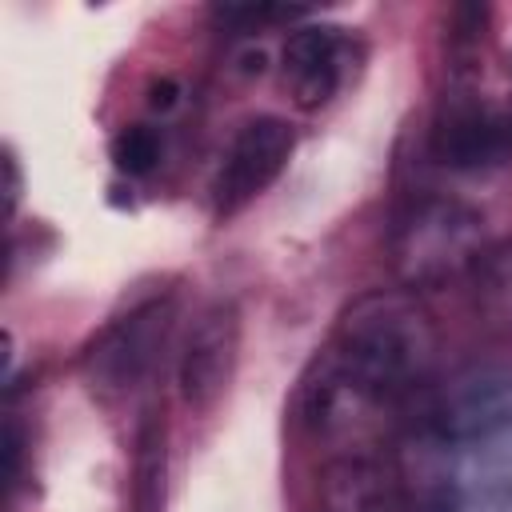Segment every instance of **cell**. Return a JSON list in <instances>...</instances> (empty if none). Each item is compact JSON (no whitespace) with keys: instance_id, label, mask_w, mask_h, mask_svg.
I'll return each instance as SVG.
<instances>
[{"instance_id":"cell-13","label":"cell","mask_w":512,"mask_h":512,"mask_svg":"<svg viewBox=\"0 0 512 512\" xmlns=\"http://www.w3.org/2000/svg\"><path fill=\"white\" fill-rule=\"evenodd\" d=\"M4 456H8V484H16L20 480V456H24V440H20L16 416H8V428H4Z\"/></svg>"},{"instance_id":"cell-12","label":"cell","mask_w":512,"mask_h":512,"mask_svg":"<svg viewBox=\"0 0 512 512\" xmlns=\"http://www.w3.org/2000/svg\"><path fill=\"white\" fill-rule=\"evenodd\" d=\"M108 156H112L116 172H124V176H148L160 164V132L148 124H128L112 136Z\"/></svg>"},{"instance_id":"cell-1","label":"cell","mask_w":512,"mask_h":512,"mask_svg":"<svg viewBox=\"0 0 512 512\" xmlns=\"http://www.w3.org/2000/svg\"><path fill=\"white\" fill-rule=\"evenodd\" d=\"M328 352L364 388L384 400H400L432 376L440 332L412 288H376L340 312Z\"/></svg>"},{"instance_id":"cell-4","label":"cell","mask_w":512,"mask_h":512,"mask_svg":"<svg viewBox=\"0 0 512 512\" xmlns=\"http://www.w3.org/2000/svg\"><path fill=\"white\" fill-rule=\"evenodd\" d=\"M296 148V132L288 120L280 116H252L240 124V132L232 136L228 152L216 164V176L208 184L212 196V212L220 220L236 216L240 208H248L288 164Z\"/></svg>"},{"instance_id":"cell-10","label":"cell","mask_w":512,"mask_h":512,"mask_svg":"<svg viewBox=\"0 0 512 512\" xmlns=\"http://www.w3.org/2000/svg\"><path fill=\"white\" fill-rule=\"evenodd\" d=\"M476 304L492 324L512 328V244L480 256V264H476Z\"/></svg>"},{"instance_id":"cell-11","label":"cell","mask_w":512,"mask_h":512,"mask_svg":"<svg viewBox=\"0 0 512 512\" xmlns=\"http://www.w3.org/2000/svg\"><path fill=\"white\" fill-rule=\"evenodd\" d=\"M136 508L160 512L164 508V424L148 420L140 428V452H136Z\"/></svg>"},{"instance_id":"cell-8","label":"cell","mask_w":512,"mask_h":512,"mask_svg":"<svg viewBox=\"0 0 512 512\" xmlns=\"http://www.w3.org/2000/svg\"><path fill=\"white\" fill-rule=\"evenodd\" d=\"M344 60H348V36L336 24H300L292 28L284 44V84L296 108L316 112L324 108L340 80H344Z\"/></svg>"},{"instance_id":"cell-14","label":"cell","mask_w":512,"mask_h":512,"mask_svg":"<svg viewBox=\"0 0 512 512\" xmlns=\"http://www.w3.org/2000/svg\"><path fill=\"white\" fill-rule=\"evenodd\" d=\"M4 200H8V220H12L16 204H20V164H16L12 148H4Z\"/></svg>"},{"instance_id":"cell-6","label":"cell","mask_w":512,"mask_h":512,"mask_svg":"<svg viewBox=\"0 0 512 512\" xmlns=\"http://www.w3.org/2000/svg\"><path fill=\"white\" fill-rule=\"evenodd\" d=\"M172 320V304L168 300H152L136 312H128L124 320L108 324L96 344L84 352V376L96 392H128L144 380V372L156 364V352L164 344Z\"/></svg>"},{"instance_id":"cell-15","label":"cell","mask_w":512,"mask_h":512,"mask_svg":"<svg viewBox=\"0 0 512 512\" xmlns=\"http://www.w3.org/2000/svg\"><path fill=\"white\" fill-rule=\"evenodd\" d=\"M176 96H180V84H176V80H168V76H164V80H156V84L148 88V104H152V108H160V112H168V108L176 104Z\"/></svg>"},{"instance_id":"cell-7","label":"cell","mask_w":512,"mask_h":512,"mask_svg":"<svg viewBox=\"0 0 512 512\" xmlns=\"http://www.w3.org/2000/svg\"><path fill=\"white\" fill-rule=\"evenodd\" d=\"M388 404L392 400L376 396L352 372H344L340 360L328 348L316 356V364H312V372L304 376V388H300V420L312 436H324V440L364 436L368 428L380 424Z\"/></svg>"},{"instance_id":"cell-2","label":"cell","mask_w":512,"mask_h":512,"mask_svg":"<svg viewBox=\"0 0 512 512\" xmlns=\"http://www.w3.org/2000/svg\"><path fill=\"white\" fill-rule=\"evenodd\" d=\"M484 256V216L452 196H416L392 224L388 260L404 288H440Z\"/></svg>"},{"instance_id":"cell-9","label":"cell","mask_w":512,"mask_h":512,"mask_svg":"<svg viewBox=\"0 0 512 512\" xmlns=\"http://www.w3.org/2000/svg\"><path fill=\"white\" fill-rule=\"evenodd\" d=\"M316 512H396V488L388 468L364 452L332 456L320 468Z\"/></svg>"},{"instance_id":"cell-3","label":"cell","mask_w":512,"mask_h":512,"mask_svg":"<svg viewBox=\"0 0 512 512\" xmlns=\"http://www.w3.org/2000/svg\"><path fill=\"white\" fill-rule=\"evenodd\" d=\"M432 156L456 172H488L512 160V112L468 80H456L432 120Z\"/></svg>"},{"instance_id":"cell-5","label":"cell","mask_w":512,"mask_h":512,"mask_svg":"<svg viewBox=\"0 0 512 512\" xmlns=\"http://www.w3.org/2000/svg\"><path fill=\"white\" fill-rule=\"evenodd\" d=\"M236 356H240V308H236V300H212L192 320V328L180 344L176 392H180L184 408L208 412L224 396V388L236 372Z\"/></svg>"}]
</instances>
